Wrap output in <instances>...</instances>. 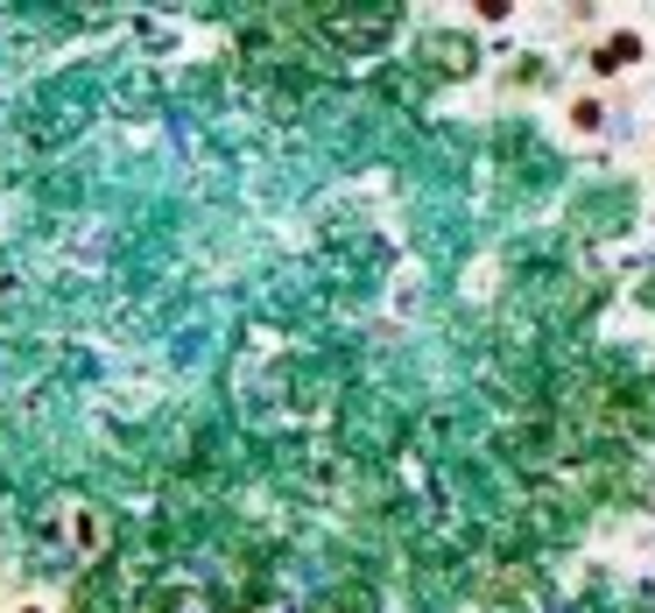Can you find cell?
Returning <instances> with one entry per match:
<instances>
[{"label": "cell", "mask_w": 655, "mask_h": 613, "mask_svg": "<svg viewBox=\"0 0 655 613\" xmlns=\"http://www.w3.org/2000/svg\"><path fill=\"white\" fill-rule=\"evenodd\" d=\"M134 613H176V592H170V586H148V592H141V606H134Z\"/></svg>", "instance_id": "5b68a950"}, {"label": "cell", "mask_w": 655, "mask_h": 613, "mask_svg": "<svg viewBox=\"0 0 655 613\" xmlns=\"http://www.w3.org/2000/svg\"><path fill=\"white\" fill-rule=\"evenodd\" d=\"M71 613H113V600H107V586H99V578H85V586L71 592Z\"/></svg>", "instance_id": "3957f363"}, {"label": "cell", "mask_w": 655, "mask_h": 613, "mask_svg": "<svg viewBox=\"0 0 655 613\" xmlns=\"http://www.w3.org/2000/svg\"><path fill=\"white\" fill-rule=\"evenodd\" d=\"M310 22L338 50H381L395 36V8H310Z\"/></svg>", "instance_id": "6da1fadb"}, {"label": "cell", "mask_w": 655, "mask_h": 613, "mask_svg": "<svg viewBox=\"0 0 655 613\" xmlns=\"http://www.w3.org/2000/svg\"><path fill=\"white\" fill-rule=\"evenodd\" d=\"M430 57H437V64H452V78L472 64V50H466V42H452V36H430Z\"/></svg>", "instance_id": "277c9868"}, {"label": "cell", "mask_w": 655, "mask_h": 613, "mask_svg": "<svg viewBox=\"0 0 655 613\" xmlns=\"http://www.w3.org/2000/svg\"><path fill=\"white\" fill-rule=\"evenodd\" d=\"M71 543H78L85 557H107V550H113L107 515H99V507H78V515H71Z\"/></svg>", "instance_id": "7a4b0ae2"}]
</instances>
